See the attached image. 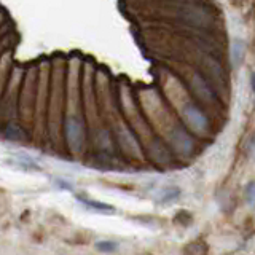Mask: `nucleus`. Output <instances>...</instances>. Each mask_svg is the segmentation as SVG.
Wrapping results in <instances>:
<instances>
[{"mask_svg":"<svg viewBox=\"0 0 255 255\" xmlns=\"http://www.w3.org/2000/svg\"><path fill=\"white\" fill-rule=\"evenodd\" d=\"M16 163H18L19 166H22V167H26V169H27V167H29V169H34V171H40V169H42V167L37 166L34 161H32V159H27V158H24V156H21L19 161H16Z\"/></svg>","mask_w":255,"mask_h":255,"instance_id":"ddd939ff","label":"nucleus"},{"mask_svg":"<svg viewBox=\"0 0 255 255\" xmlns=\"http://www.w3.org/2000/svg\"><path fill=\"white\" fill-rule=\"evenodd\" d=\"M13 50L8 48V50L3 51V54L0 56V99L6 90V85H8V80L11 77V72H13Z\"/></svg>","mask_w":255,"mask_h":255,"instance_id":"0eeeda50","label":"nucleus"},{"mask_svg":"<svg viewBox=\"0 0 255 255\" xmlns=\"http://www.w3.org/2000/svg\"><path fill=\"white\" fill-rule=\"evenodd\" d=\"M182 117L185 120L187 126L198 135H204L209 131V120H207L206 114L196 106V104L187 102L185 106L182 107Z\"/></svg>","mask_w":255,"mask_h":255,"instance_id":"423d86ee","label":"nucleus"},{"mask_svg":"<svg viewBox=\"0 0 255 255\" xmlns=\"http://www.w3.org/2000/svg\"><path fill=\"white\" fill-rule=\"evenodd\" d=\"M88 131L90 129H88L82 109V101H80L78 80L75 77V70L70 69V77L66 91V112H64L62 137L64 145H66L67 151L74 158H80L86 150V143L88 139H90Z\"/></svg>","mask_w":255,"mask_h":255,"instance_id":"f257e3e1","label":"nucleus"},{"mask_svg":"<svg viewBox=\"0 0 255 255\" xmlns=\"http://www.w3.org/2000/svg\"><path fill=\"white\" fill-rule=\"evenodd\" d=\"M167 143L174 150V153H177L179 156L190 158L195 153L196 140L188 128L182 125H174L171 128L169 134H167Z\"/></svg>","mask_w":255,"mask_h":255,"instance_id":"39448f33","label":"nucleus"},{"mask_svg":"<svg viewBox=\"0 0 255 255\" xmlns=\"http://www.w3.org/2000/svg\"><path fill=\"white\" fill-rule=\"evenodd\" d=\"M94 249L101 254H115L120 249V244L117 241H112V239H99L94 243Z\"/></svg>","mask_w":255,"mask_h":255,"instance_id":"9b49d317","label":"nucleus"},{"mask_svg":"<svg viewBox=\"0 0 255 255\" xmlns=\"http://www.w3.org/2000/svg\"><path fill=\"white\" fill-rule=\"evenodd\" d=\"M244 199H246L247 206L255 212V180H251L244 187Z\"/></svg>","mask_w":255,"mask_h":255,"instance_id":"f8f14e48","label":"nucleus"},{"mask_svg":"<svg viewBox=\"0 0 255 255\" xmlns=\"http://www.w3.org/2000/svg\"><path fill=\"white\" fill-rule=\"evenodd\" d=\"M182 196V190L177 185H169V187H164L158 191V195L155 198V204L158 206H169L177 203Z\"/></svg>","mask_w":255,"mask_h":255,"instance_id":"1a4fd4ad","label":"nucleus"},{"mask_svg":"<svg viewBox=\"0 0 255 255\" xmlns=\"http://www.w3.org/2000/svg\"><path fill=\"white\" fill-rule=\"evenodd\" d=\"M37 82H38V64H32L26 67L19 91V123L24 126L30 135L34 128V112L37 98Z\"/></svg>","mask_w":255,"mask_h":255,"instance_id":"20e7f679","label":"nucleus"},{"mask_svg":"<svg viewBox=\"0 0 255 255\" xmlns=\"http://www.w3.org/2000/svg\"><path fill=\"white\" fill-rule=\"evenodd\" d=\"M51 67L48 62L38 64L37 98L34 112V128H32V142L37 147L48 142V101H50Z\"/></svg>","mask_w":255,"mask_h":255,"instance_id":"7ed1b4c3","label":"nucleus"},{"mask_svg":"<svg viewBox=\"0 0 255 255\" xmlns=\"http://www.w3.org/2000/svg\"><path fill=\"white\" fill-rule=\"evenodd\" d=\"M54 183H56V187L61 188V190H64V191H74V185H72V183H70L69 180L56 179V180H54Z\"/></svg>","mask_w":255,"mask_h":255,"instance_id":"4468645a","label":"nucleus"},{"mask_svg":"<svg viewBox=\"0 0 255 255\" xmlns=\"http://www.w3.org/2000/svg\"><path fill=\"white\" fill-rule=\"evenodd\" d=\"M251 86H252V91L255 94V70L252 72V75H251Z\"/></svg>","mask_w":255,"mask_h":255,"instance_id":"dca6fc26","label":"nucleus"},{"mask_svg":"<svg viewBox=\"0 0 255 255\" xmlns=\"http://www.w3.org/2000/svg\"><path fill=\"white\" fill-rule=\"evenodd\" d=\"M8 38H10V37L5 35L2 40H0V56L3 54V51H5V50H8V48H11V45H10V40H8Z\"/></svg>","mask_w":255,"mask_h":255,"instance_id":"2eb2a0df","label":"nucleus"},{"mask_svg":"<svg viewBox=\"0 0 255 255\" xmlns=\"http://www.w3.org/2000/svg\"><path fill=\"white\" fill-rule=\"evenodd\" d=\"M246 53H247V43L244 42L243 38H233V42H231V51H230V56H231V64H233V67L238 69L243 66V62L246 59Z\"/></svg>","mask_w":255,"mask_h":255,"instance_id":"9d476101","label":"nucleus"},{"mask_svg":"<svg viewBox=\"0 0 255 255\" xmlns=\"http://www.w3.org/2000/svg\"><path fill=\"white\" fill-rule=\"evenodd\" d=\"M75 199L80 204H83L86 209H90L93 212L104 214V215H115L117 214V207L115 206H112L109 203H104V201H98V199H93V198H88L83 193L75 195Z\"/></svg>","mask_w":255,"mask_h":255,"instance_id":"6e6552de","label":"nucleus"},{"mask_svg":"<svg viewBox=\"0 0 255 255\" xmlns=\"http://www.w3.org/2000/svg\"><path fill=\"white\" fill-rule=\"evenodd\" d=\"M66 69L62 62H56L51 69L50 101H48V142H51V147L56 150L64 145L62 123L66 112Z\"/></svg>","mask_w":255,"mask_h":255,"instance_id":"f03ea898","label":"nucleus"}]
</instances>
